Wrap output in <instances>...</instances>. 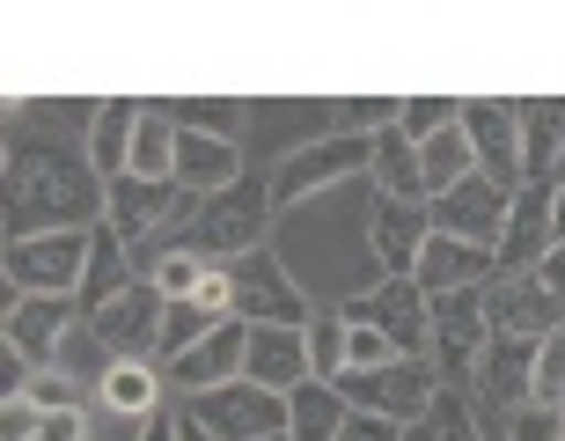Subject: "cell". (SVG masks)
<instances>
[{
  "mask_svg": "<svg viewBox=\"0 0 565 441\" xmlns=\"http://www.w3.org/2000/svg\"><path fill=\"white\" fill-rule=\"evenodd\" d=\"M110 185L96 177L88 147L30 133V104H8V243L30 235H88L104 229Z\"/></svg>",
  "mask_w": 565,
  "mask_h": 441,
  "instance_id": "cell-1",
  "label": "cell"
},
{
  "mask_svg": "<svg viewBox=\"0 0 565 441\" xmlns=\"http://www.w3.org/2000/svg\"><path fill=\"white\" fill-rule=\"evenodd\" d=\"M273 185H228L213 191V199H199V213H191L184 235H169L162 251H191L199 265H235V258L265 251V235H273Z\"/></svg>",
  "mask_w": 565,
  "mask_h": 441,
  "instance_id": "cell-2",
  "label": "cell"
},
{
  "mask_svg": "<svg viewBox=\"0 0 565 441\" xmlns=\"http://www.w3.org/2000/svg\"><path fill=\"white\" fill-rule=\"evenodd\" d=\"M345 177H375V133H323V140L294 147L265 185H273V207L287 213L301 199H316V191L345 185Z\"/></svg>",
  "mask_w": 565,
  "mask_h": 441,
  "instance_id": "cell-3",
  "label": "cell"
},
{
  "mask_svg": "<svg viewBox=\"0 0 565 441\" xmlns=\"http://www.w3.org/2000/svg\"><path fill=\"white\" fill-rule=\"evenodd\" d=\"M177 412H184L191 427L221 434V441H273V434H287V398L265 390V382H250V376L221 382V390H199V398H177Z\"/></svg>",
  "mask_w": 565,
  "mask_h": 441,
  "instance_id": "cell-4",
  "label": "cell"
},
{
  "mask_svg": "<svg viewBox=\"0 0 565 441\" xmlns=\"http://www.w3.org/2000/svg\"><path fill=\"white\" fill-rule=\"evenodd\" d=\"M338 398L353 412H375V420H397V427H419L440 398V376L426 360H390V368H345L338 376Z\"/></svg>",
  "mask_w": 565,
  "mask_h": 441,
  "instance_id": "cell-5",
  "label": "cell"
},
{
  "mask_svg": "<svg viewBox=\"0 0 565 441\" xmlns=\"http://www.w3.org/2000/svg\"><path fill=\"white\" fill-rule=\"evenodd\" d=\"M345 324H375L397 360H426L434 354V294L419 280H375V294H353V302H338Z\"/></svg>",
  "mask_w": 565,
  "mask_h": 441,
  "instance_id": "cell-6",
  "label": "cell"
},
{
  "mask_svg": "<svg viewBox=\"0 0 565 441\" xmlns=\"http://www.w3.org/2000/svg\"><path fill=\"white\" fill-rule=\"evenodd\" d=\"M484 346H492V324H484V287L434 294V354H426V368L440 376V390H470Z\"/></svg>",
  "mask_w": 565,
  "mask_h": 441,
  "instance_id": "cell-7",
  "label": "cell"
},
{
  "mask_svg": "<svg viewBox=\"0 0 565 441\" xmlns=\"http://www.w3.org/2000/svg\"><path fill=\"white\" fill-rule=\"evenodd\" d=\"M184 199H191L184 185H147V177H118V185H110V213H104V229L132 251L140 280L154 273V258H162V251H154V235L169 229V213L184 207Z\"/></svg>",
  "mask_w": 565,
  "mask_h": 441,
  "instance_id": "cell-8",
  "label": "cell"
},
{
  "mask_svg": "<svg viewBox=\"0 0 565 441\" xmlns=\"http://www.w3.org/2000/svg\"><path fill=\"white\" fill-rule=\"evenodd\" d=\"M462 133H470V147H478V177H492L500 191L529 185L522 104H507V96H462Z\"/></svg>",
  "mask_w": 565,
  "mask_h": 441,
  "instance_id": "cell-9",
  "label": "cell"
},
{
  "mask_svg": "<svg viewBox=\"0 0 565 441\" xmlns=\"http://www.w3.org/2000/svg\"><path fill=\"white\" fill-rule=\"evenodd\" d=\"M88 251H96V229L88 235H30V243H8L0 265H8L15 294H82Z\"/></svg>",
  "mask_w": 565,
  "mask_h": 441,
  "instance_id": "cell-10",
  "label": "cell"
},
{
  "mask_svg": "<svg viewBox=\"0 0 565 441\" xmlns=\"http://www.w3.org/2000/svg\"><path fill=\"white\" fill-rule=\"evenodd\" d=\"M88 332L110 346V360H162V332H169V302L154 280H132L118 302L88 316Z\"/></svg>",
  "mask_w": 565,
  "mask_h": 441,
  "instance_id": "cell-11",
  "label": "cell"
},
{
  "mask_svg": "<svg viewBox=\"0 0 565 441\" xmlns=\"http://www.w3.org/2000/svg\"><path fill=\"white\" fill-rule=\"evenodd\" d=\"M235 280V316L243 324H287V332H309V302H301V287L287 280V265H279V251H250L228 265Z\"/></svg>",
  "mask_w": 565,
  "mask_h": 441,
  "instance_id": "cell-12",
  "label": "cell"
},
{
  "mask_svg": "<svg viewBox=\"0 0 565 441\" xmlns=\"http://www.w3.org/2000/svg\"><path fill=\"white\" fill-rule=\"evenodd\" d=\"M470 405L478 420H514L522 405H536V338H492L470 376Z\"/></svg>",
  "mask_w": 565,
  "mask_h": 441,
  "instance_id": "cell-13",
  "label": "cell"
},
{
  "mask_svg": "<svg viewBox=\"0 0 565 441\" xmlns=\"http://www.w3.org/2000/svg\"><path fill=\"white\" fill-rule=\"evenodd\" d=\"M484 324H492V338H551L565 324V302L536 273H492L484 280Z\"/></svg>",
  "mask_w": 565,
  "mask_h": 441,
  "instance_id": "cell-14",
  "label": "cell"
},
{
  "mask_svg": "<svg viewBox=\"0 0 565 441\" xmlns=\"http://www.w3.org/2000/svg\"><path fill=\"white\" fill-rule=\"evenodd\" d=\"M74 324H88L74 294H15V309L0 316V346H15L30 368H52Z\"/></svg>",
  "mask_w": 565,
  "mask_h": 441,
  "instance_id": "cell-15",
  "label": "cell"
},
{
  "mask_svg": "<svg viewBox=\"0 0 565 441\" xmlns=\"http://www.w3.org/2000/svg\"><path fill=\"white\" fill-rule=\"evenodd\" d=\"M434 207V229L440 235H462V243H478V251L500 258V235H507V213H514V191H500L492 177H462L456 191H440L426 199Z\"/></svg>",
  "mask_w": 565,
  "mask_h": 441,
  "instance_id": "cell-16",
  "label": "cell"
},
{
  "mask_svg": "<svg viewBox=\"0 0 565 441\" xmlns=\"http://www.w3.org/2000/svg\"><path fill=\"white\" fill-rule=\"evenodd\" d=\"M367 243H375L382 280H412V273H419V251L434 243V207H426V199H382V191H375Z\"/></svg>",
  "mask_w": 565,
  "mask_h": 441,
  "instance_id": "cell-17",
  "label": "cell"
},
{
  "mask_svg": "<svg viewBox=\"0 0 565 441\" xmlns=\"http://www.w3.org/2000/svg\"><path fill=\"white\" fill-rule=\"evenodd\" d=\"M243 354H250V324L235 316V324L206 332L199 346H191V354H177L162 376H169V390H177V398H199V390H221V382L243 376Z\"/></svg>",
  "mask_w": 565,
  "mask_h": 441,
  "instance_id": "cell-18",
  "label": "cell"
},
{
  "mask_svg": "<svg viewBox=\"0 0 565 441\" xmlns=\"http://www.w3.org/2000/svg\"><path fill=\"white\" fill-rule=\"evenodd\" d=\"M551 207H558V185H544V177H529L514 191V213L500 235V273H536L551 258Z\"/></svg>",
  "mask_w": 565,
  "mask_h": 441,
  "instance_id": "cell-19",
  "label": "cell"
},
{
  "mask_svg": "<svg viewBox=\"0 0 565 441\" xmlns=\"http://www.w3.org/2000/svg\"><path fill=\"white\" fill-rule=\"evenodd\" d=\"M243 376L294 398L301 382L316 376L309 368V332H287V324H250V354H243Z\"/></svg>",
  "mask_w": 565,
  "mask_h": 441,
  "instance_id": "cell-20",
  "label": "cell"
},
{
  "mask_svg": "<svg viewBox=\"0 0 565 441\" xmlns=\"http://www.w3.org/2000/svg\"><path fill=\"white\" fill-rule=\"evenodd\" d=\"M492 273H500V258H492V251H478V243L434 229V243L419 251V273H412V280H419L426 294H462V287H484Z\"/></svg>",
  "mask_w": 565,
  "mask_h": 441,
  "instance_id": "cell-21",
  "label": "cell"
},
{
  "mask_svg": "<svg viewBox=\"0 0 565 441\" xmlns=\"http://www.w3.org/2000/svg\"><path fill=\"white\" fill-rule=\"evenodd\" d=\"M177 185H184L191 199H213V191L243 185V147L206 140V133H184V140H177Z\"/></svg>",
  "mask_w": 565,
  "mask_h": 441,
  "instance_id": "cell-22",
  "label": "cell"
},
{
  "mask_svg": "<svg viewBox=\"0 0 565 441\" xmlns=\"http://www.w3.org/2000/svg\"><path fill=\"white\" fill-rule=\"evenodd\" d=\"M140 118H147V104H132V96H110L104 111H96V133H88V162H96V177L104 185H118L132 169V133H140Z\"/></svg>",
  "mask_w": 565,
  "mask_h": 441,
  "instance_id": "cell-23",
  "label": "cell"
},
{
  "mask_svg": "<svg viewBox=\"0 0 565 441\" xmlns=\"http://www.w3.org/2000/svg\"><path fill=\"white\" fill-rule=\"evenodd\" d=\"M162 360H118L104 382H96V398H104V412H118V420H154L162 412Z\"/></svg>",
  "mask_w": 565,
  "mask_h": 441,
  "instance_id": "cell-24",
  "label": "cell"
},
{
  "mask_svg": "<svg viewBox=\"0 0 565 441\" xmlns=\"http://www.w3.org/2000/svg\"><path fill=\"white\" fill-rule=\"evenodd\" d=\"M345 420H353V405L338 398V382H323V376H309L287 398V441H338Z\"/></svg>",
  "mask_w": 565,
  "mask_h": 441,
  "instance_id": "cell-25",
  "label": "cell"
},
{
  "mask_svg": "<svg viewBox=\"0 0 565 441\" xmlns=\"http://www.w3.org/2000/svg\"><path fill=\"white\" fill-rule=\"evenodd\" d=\"M375 191H382V199H426L419 140H412L404 126H382L375 133Z\"/></svg>",
  "mask_w": 565,
  "mask_h": 441,
  "instance_id": "cell-26",
  "label": "cell"
},
{
  "mask_svg": "<svg viewBox=\"0 0 565 441\" xmlns=\"http://www.w3.org/2000/svg\"><path fill=\"white\" fill-rule=\"evenodd\" d=\"M132 280H140L132 251H126V243H118L110 229H96V251H88V280H82V294H74V302H82V316H96L104 302H118Z\"/></svg>",
  "mask_w": 565,
  "mask_h": 441,
  "instance_id": "cell-27",
  "label": "cell"
},
{
  "mask_svg": "<svg viewBox=\"0 0 565 441\" xmlns=\"http://www.w3.org/2000/svg\"><path fill=\"white\" fill-rule=\"evenodd\" d=\"M522 155H529V177L558 185L551 162H565V96H536V104H522Z\"/></svg>",
  "mask_w": 565,
  "mask_h": 441,
  "instance_id": "cell-28",
  "label": "cell"
},
{
  "mask_svg": "<svg viewBox=\"0 0 565 441\" xmlns=\"http://www.w3.org/2000/svg\"><path fill=\"white\" fill-rule=\"evenodd\" d=\"M162 118L177 133H206V140H235V133L250 126V104L243 96H177L162 104Z\"/></svg>",
  "mask_w": 565,
  "mask_h": 441,
  "instance_id": "cell-29",
  "label": "cell"
},
{
  "mask_svg": "<svg viewBox=\"0 0 565 441\" xmlns=\"http://www.w3.org/2000/svg\"><path fill=\"white\" fill-rule=\"evenodd\" d=\"M177 140H184V133L162 118V104H147L140 133H132V169H126V177H147V185H177Z\"/></svg>",
  "mask_w": 565,
  "mask_h": 441,
  "instance_id": "cell-30",
  "label": "cell"
},
{
  "mask_svg": "<svg viewBox=\"0 0 565 441\" xmlns=\"http://www.w3.org/2000/svg\"><path fill=\"white\" fill-rule=\"evenodd\" d=\"M419 162H426V199H440V191H456L462 177H478V147H470L462 126H448V133H434V140H419Z\"/></svg>",
  "mask_w": 565,
  "mask_h": 441,
  "instance_id": "cell-31",
  "label": "cell"
},
{
  "mask_svg": "<svg viewBox=\"0 0 565 441\" xmlns=\"http://www.w3.org/2000/svg\"><path fill=\"white\" fill-rule=\"evenodd\" d=\"M404 441H484V434H478V405H470V390H440L434 412H426L419 427H404Z\"/></svg>",
  "mask_w": 565,
  "mask_h": 441,
  "instance_id": "cell-32",
  "label": "cell"
},
{
  "mask_svg": "<svg viewBox=\"0 0 565 441\" xmlns=\"http://www.w3.org/2000/svg\"><path fill=\"white\" fill-rule=\"evenodd\" d=\"M345 354H353V324H345V309L331 302V309L309 316V368L323 382H338V376H345Z\"/></svg>",
  "mask_w": 565,
  "mask_h": 441,
  "instance_id": "cell-33",
  "label": "cell"
},
{
  "mask_svg": "<svg viewBox=\"0 0 565 441\" xmlns=\"http://www.w3.org/2000/svg\"><path fill=\"white\" fill-rule=\"evenodd\" d=\"M52 368H66V376H74V382H104L110 368H118V360H110V346H104V338H96V332H88V324H74Z\"/></svg>",
  "mask_w": 565,
  "mask_h": 441,
  "instance_id": "cell-34",
  "label": "cell"
},
{
  "mask_svg": "<svg viewBox=\"0 0 565 441\" xmlns=\"http://www.w3.org/2000/svg\"><path fill=\"white\" fill-rule=\"evenodd\" d=\"M412 140H434V133H448V126H462V104L456 96H404V118H397Z\"/></svg>",
  "mask_w": 565,
  "mask_h": 441,
  "instance_id": "cell-35",
  "label": "cell"
},
{
  "mask_svg": "<svg viewBox=\"0 0 565 441\" xmlns=\"http://www.w3.org/2000/svg\"><path fill=\"white\" fill-rule=\"evenodd\" d=\"M22 398L38 405V412H82V405H88V382H74L66 368H38Z\"/></svg>",
  "mask_w": 565,
  "mask_h": 441,
  "instance_id": "cell-36",
  "label": "cell"
},
{
  "mask_svg": "<svg viewBox=\"0 0 565 441\" xmlns=\"http://www.w3.org/2000/svg\"><path fill=\"white\" fill-rule=\"evenodd\" d=\"M147 280L162 287V302H191V294H199V280H206V265H199L191 251H162Z\"/></svg>",
  "mask_w": 565,
  "mask_h": 441,
  "instance_id": "cell-37",
  "label": "cell"
},
{
  "mask_svg": "<svg viewBox=\"0 0 565 441\" xmlns=\"http://www.w3.org/2000/svg\"><path fill=\"white\" fill-rule=\"evenodd\" d=\"M536 405H565V324L536 338Z\"/></svg>",
  "mask_w": 565,
  "mask_h": 441,
  "instance_id": "cell-38",
  "label": "cell"
},
{
  "mask_svg": "<svg viewBox=\"0 0 565 441\" xmlns=\"http://www.w3.org/2000/svg\"><path fill=\"white\" fill-rule=\"evenodd\" d=\"M96 111L104 104H52V96H38V104H30V126H60V133H96Z\"/></svg>",
  "mask_w": 565,
  "mask_h": 441,
  "instance_id": "cell-39",
  "label": "cell"
},
{
  "mask_svg": "<svg viewBox=\"0 0 565 441\" xmlns=\"http://www.w3.org/2000/svg\"><path fill=\"white\" fill-rule=\"evenodd\" d=\"M507 441H565V412L558 405H522L507 420Z\"/></svg>",
  "mask_w": 565,
  "mask_h": 441,
  "instance_id": "cell-40",
  "label": "cell"
},
{
  "mask_svg": "<svg viewBox=\"0 0 565 441\" xmlns=\"http://www.w3.org/2000/svg\"><path fill=\"white\" fill-rule=\"evenodd\" d=\"M397 360V346L375 332V324H353V354H345V368H390Z\"/></svg>",
  "mask_w": 565,
  "mask_h": 441,
  "instance_id": "cell-41",
  "label": "cell"
},
{
  "mask_svg": "<svg viewBox=\"0 0 565 441\" xmlns=\"http://www.w3.org/2000/svg\"><path fill=\"white\" fill-rule=\"evenodd\" d=\"M397 118H404V96H375V104H367V96H353V104H345V126H353V133L360 126L382 133V126H397Z\"/></svg>",
  "mask_w": 565,
  "mask_h": 441,
  "instance_id": "cell-42",
  "label": "cell"
},
{
  "mask_svg": "<svg viewBox=\"0 0 565 441\" xmlns=\"http://www.w3.org/2000/svg\"><path fill=\"white\" fill-rule=\"evenodd\" d=\"M44 412L30 398H0V441H38Z\"/></svg>",
  "mask_w": 565,
  "mask_h": 441,
  "instance_id": "cell-43",
  "label": "cell"
},
{
  "mask_svg": "<svg viewBox=\"0 0 565 441\" xmlns=\"http://www.w3.org/2000/svg\"><path fill=\"white\" fill-rule=\"evenodd\" d=\"M338 441H404L397 420H375V412H353V420L338 427Z\"/></svg>",
  "mask_w": 565,
  "mask_h": 441,
  "instance_id": "cell-44",
  "label": "cell"
},
{
  "mask_svg": "<svg viewBox=\"0 0 565 441\" xmlns=\"http://www.w3.org/2000/svg\"><path fill=\"white\" fill-rule=\"evenodd\" d=\"M38 441H88V405H82V412H44Z\"/></svg>",
  "mask_w": 565,
  "mask_h": 441,
  "instance_id": "cell-45",
  "label": "cell"
},
{
  "mask_svg": "<svg viewBox=\"0 0 565 441\" xmlns=\"http://www.w3.org/2000/svg\"><path fill=\"white\" fill-rule=\"evenodd\" d=\"M536 280H544V287H551V294L565 302V243H551V258L536 265Z\"/></svg>",
  "mask_w": 565,
  "mask_h": 441,
  "instance_id": "cell-46",
  "label": "cell"
},
{
  "mask_svg": "<svg viewBox=\"0 0 565 441\" xmlns=\"http://www.w3.org/2000/svg\"><path fill=\"white\" fill-rule=\"evenodd\" d=\"M140 441H177V412H154V420H140Z\"/></svg>",
  "mask_w": 565,
  "mask_h": 441,
  "instance_id": "cell-47",
  "label": "cell"
},
{
  "mask_svg": "<svg viewBox=\"0 0 565 441\" xmlns=\"http://www.w3.org/2000/svg\"><path fill=\"white\" fill-rule=\"evenodd\" d=\"M177 441H221V434H206V427H191L184 412H177Z\"/></svg>",
  "mask_w": 565,
  "mask_h": 441,
  "instance_id": "cell-48",
  "label": "cell"
},
{
  "mask_svg": "<svg viewBox=\"0 0 565 441\" xmlns=\"http://www.w3.org/2000/svg\"><path fill=\"white\" fill-rule=\"evenodd\" d=\"M551 243H565V185H558V207H551Z\"/></svg>",
  "mask_w": 565,
  "mask_h": 441,
  "instance_id": "cell-49",
  "label": "cell"
},
{
  "mask_svg": "<svg viewBox=\"0 0 565 441\" xmlns=\"http://www.w3.org/2000/svg\"><path fill=\"white\" fill-rule=\"evenodd\" d=\"M273 441H287V434H273Z\"/></svg>",
  "mask_w": 565,
  "mask_h": 441,
  "instance_id": "cell-50",
  "label": "cell"
},
{
  "mask_svg": "<svg viewBox=\"0 0 565 441\" xmlns=\"http://www.w3.org/2000/svg\"><path fill=\"white\" fill-rule=\"evenodd\" d=\"M558 412H565V405H558Z\"/></svg>",
  "mask_w": 565,
  "mask_h": 441,
  "instance_id": "cell-51",
  "label": "cell"
}]
</instances>
